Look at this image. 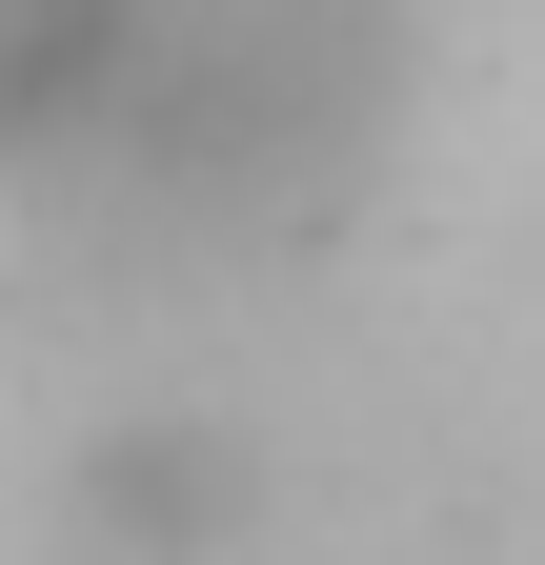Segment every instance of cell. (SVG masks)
<instances>
[{"instance_id": "6da1fadb", "label": "cell", "mask_w": 545, "mask_h": 565, "mask_svg": "<svg viewBox=\"0 0 545 565\" xmlns=\"http://www.w3.org/2000/svg\"><path fill=\"white\" fill-rule=\"evenodd\" d=\"M404 0H0V162L142 223H263L364 162Z\"/></svg>"}]
</instances>
